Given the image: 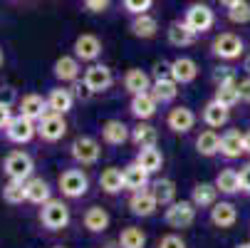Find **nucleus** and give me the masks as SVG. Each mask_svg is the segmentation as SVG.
Here are the masks:
<instances>
[{
  "mask_svg": "<svg viewBox=\"0 0 250 248\" xmlns=\"http://www.w3.org/2000/svg\"><path fill=\"white\" fill-rule=\"evenodd\" d=\"M122 5L129 15H141V13H149L154 0H122Z\"/></svg>",
  "mask_w": 250,
  "mask_h": 248,
  "instance_id": "obj_41",
  "label": "nucleus"
},
{
  "mask_svg": "<svg viewBox=\"0 0 250 248\" xmlns=\"http://www.w3.org/2000/svg\"><path fill=\"white\" fill-rule=\"evenodd\" d=\"M122 174H124V191H141V189H149V179H151V174L141 166L139 161H131V164H126L124 169H122Z\"/></svg>",
  "mask_w": 250,
  "mask_h": 248,
  "instance_id": "obj_16",
  "label": "nucleus"
},
{
  "mask_svg": "<svg viewBox=\"0 0 250 248\" xmlns=\"http://www.w3.org/2000/svg\"><path fill=\"white\" fill-rule=\"evenodd\" d=\"M203 124L206 127H210V129H221V127H226L228 124V119H230V110L228 107H223L221 102H216V99H210L206 107H203Z\"/></svg>",
  "mask_w": 250,
  "mask_h": 248,
  "instance_id": "obj_24",
  "label": "nucleus"
},
{
  "mask_svg": "<svg viewBox=\"0 0 250 248\" xmlns=\"http://www.w3.org/2000/svg\"><path fill=\"white\" fill-rule=\"evenodd\" d=\"M213 99L221 102L223 107L233 110L235 104L240 102V92H238V80L235 82H226V85H216V94H213Z\"/></svg>",
  "mask_w": 250,
  "mask_h": 248,
  "instance_id": "obj_37",
  "label": "nucleus"
},
{
  "mask_svg": "<svg viewBox=\"0 0 250 248\" xmlns=\"http://www.w3.org/2000/svg\"><path fill=\"white\" fill-rule=\"evenodd\" d=\"M38 219L47 231H62L69 226V206L62 199H50L40 206Z\"/></svg>",
  "mask_w": 250,
  "mask_h": 248,
  "instance_id": "obj_1",
  "label": "nucleus"
},
{
  "mask_svg": "<svg viewBox=\"0 0 250 248\" xmlns=\"http://www.w3.org/2000/svg\"><path fill=\"white\" fill-rule=\"evenodd\" d=\"M238 92H240V102L250 104V75L243 77V80H238Z\"/></svg>",
  "mask_w": 250,
  "mask_h": 248,
  "instance_id": "obj_48",
  "label": "nucleus"
},
{
  "mask_svg": "<svg viewBox=\"0 0 250 248\" xmlns=\"http://www.w3.org/2000/svg\"><path fill=\"white\" fill-rule=\"evenodd\" d=\"M10 119H13V110L0 104V129H5V127L10 124Z\"/></svg>",
  "mask_w": 250,
  "mask_h": 248,
  "instance_id": "obj_49",
  "label": "nucleus"
},
{
  "mask_svg": "<svg viewBox=\"0 0 250 248\" xmlns=\"http://www.w3.org/2000/svg\"><path fill=\"white\" fill-rule=\"evenodd\" d=\"M218 189H216V184H208V181H198V184H193V189H191V201L196 203V208H210L213 203L218 201Z\"/></svg>",
  "mask_w": 250,
  "mask_h": 248,
  "instance_id": "obj_28",
  "label": "nucleus"
},
{
  "mask_svg": "<svg viewBox=\"0 0 250 248\" xmlns=\"http://www.w3.org/2000/svg\"><path fill=\"white\" fill-rule=\"evenodd\" d=\"M3 201L10 206H18L22 201H27V191H25V181L18 179H8V184L3 186Z\"/></svg>",
  "mask_w": 250,
  "mask_h": 248,
  "instance_id": "obj_38",
  "label": "nucleus"
},
{
  "mask_svg": "<svg viewBox=\"0 0 250 248\" xmlns=\"http://www.w3.org/2000/svg\"><path fill=\"white\" fill-rule=\"evenodd\" d=\"M134 161H139L149 174H159V171L164 169V154H161L156 147H144V149H139V154H136Z\"/></svg>",
  "mask_w": 250,
  "mask_h": 248,
  "instance_id": "obj_34",
  "label": "nucleus"
},
{
  "mask_svg": "<svg viewBox=\"0 0 250 248\" xmlns=\"http://www.w3.org/2000/svg\"><path fill=\"white\" fill-rule=\"evenodd\" d=\"M156 141H159V132L149 122H136V127H131V144L136 149L156 147Z\"/></svg>",
  "mask_w": 250,
  "mask_h": 248,
  "instance_id": "obj_29",
  "label": "nucleus"
},
{
  "mask_svg": "<svg viewBox=\"0 0 250 248\" xmlns=\"http://www.w3.org/2000/svg\"><path fill=\"white\" fill-rule=\"evenodd\" d=\"M72 50H75V57L80 62H97L102 57V52H104V45H102V40L97 38V35L84 32V35H80V38L75 40Z\"/></svg>",
  "mask_w": 250,
  "mask_h": 248,
  "instance_id": "obj_11",
  "label": "nucleus"
},
{
  "mask_svg": "<svg viewBox=\"0 0 250 248\" xmlns=\"http://www.w3.org/2000/svg\"><path fill=\"white\" fill-rule=\"evenodd\" d=\"M3 171H5L8 179L27 181L30 176H32V171H35V161H32V157H30L27 152L15 149V152H10V154L3 159Z\"/></svg>",
  "mask_w": 250,
  "mask_h": 248,
  "instance_id": "obj_5",
  "label": "nucleus"
},
{
  "mask_svg": "<svg viewBox=\"0 0 250 248\" xmlns=\"http://www.w3.org/2000/svg\"><path fill=\"white\" fill-rule=\"evenodd\" d=\"M210 52L216 55L218 60L230 62V60H238V57L245 52V43H243L240 35H235V32H221V35H216V38H213Z\"/></svg>",
  "mask_w": 250,
  "mask_h": 248,
  "instance_id": "obj_4",
  "label": "nucleus"
},
{
  "mask_svg": "<svg viewBox=\"0 0 250 248\" xmlns=\"http://www.w3.org/2000/svg\"><path fill=\"white\" fill-rule=\"evenodd\" d=\"M184 20L196 35H203V32H208L213 27V23H216V13H213V8L206 5V3H191L186 8Z\"/></svg>",
  "mask_w": 250,
  "mask_h": 248,
  "instance_id": "obj_7",
  "label": "nucleus"
},
{
  "mask_svg": "<svg viewBox=\"0 0 250 248\" xmlns=\"http://www.w3.org/2000/svg\"><path fill=\"white\" fill-rule=\"evenodd\" d=\"M156 208H159V201L154 196L151 189H141V191H134L131 199H129V211L134 216L139 219H149L156 214Z\"/></svg>",
  "mask_w": 250,
  "mask_h": 248,
  "instance_id": "obj_13",
  "label": "nucleus"
},
{
  "mask_svg": "<svg viewBox=\"0 0 250 248\" xmlns=\"http://www.w3.org/2000/svg\"><path fill=\"white\" fill-rule=\"evenodd\" d=\"M47 104H50V112L67 114V112H72V107H75V94H72V90H67V87H52L50 94H47Z\"/></svg>",
  "mask_w": 250,
  "mask_h": 248,
  "instance_id": "obj_26",
  "label": "nucleus"
},
{
  "mask_svg": "<svg viewBox=\"0 0 250 248\" xmlns=\"http://www.w3.org/2000/svg\"><path fill=\"white\" fill-rule=\"evenodd\" d=\"M57 186L67 199H82L89 191V179L82 169H64L57 179Z\"/></svg>",
  "mask_w": 250,
  "mask_h": 248,
  "instance_id": "obj_3",
  "label": "nucleus"
},
{
  "mask_svg": "<svg viewBox=\"0 0 250 248\" xmlns=\"http://www.w3.org/2000/svg\"><path fill=\"white\" fill-rule=\"evenodd\" d=\"M168 75L178 85H191L198 77V65L191 57H176V60L168 62Z\"/></svg>",
  "mask_w": 250,
  "mask_h": 248,
  "instance_id": "obj_19",
  "label": "nucleus"
},
{
  "mask_svg": "<svg viewBox=\"0 0 250 248\" xmlns=\"http://www.w3.org/2000/svg\"><path fill=\"white\" fill-rule=\"evenodd\" d=\"M210 224L216 228H233L238 224V208L230 201H216L210 206Z\"/></svg>",
  "mask_w": 250,
  "mask_h": 248,
  "instance_id": "obj_20",
  "label": "nucleus"
},
{
  "mask_svg": "<svg viewBox=\"0 0 250 248\" xmlns=\"http://www.w3.org/2000/svg\"><path fill=\"white\" fill-rule=\"evenodd\" d=\"M124 90H126L129 94L149 92V90H151V77L144 72V69L131 67V69H126V75H124Z\"/></svg>",
  "mask_w": 250,
  "mask_h": 248,
  "instance_id": "obj_31",
  "label": "nucleus"
},
{
  "mask_svg": "<svg viewBox=\"0 0 250 248\" xmlns=\"http://www.w3.org/2000/svg\"><path fill=\"white\" fill-rule=\"evenodd\" d=\"M235 248H250V243H238Z\"/></svg>",
  "mask_w": 250,
  "mask_h": 248,
  "instance_id": "obj_54",
  "label": "nucleus"
},
{
  "mask_svg": "<svg viewBox=\"0 0 250 248\" xmlns=\"http://www.w3.org/2000/svg\"><path fill=\"white\" fill-rule=\"evenodd\" d=\"M226 82H235V69L221 65L213 69V85H226Z\"/></svg>",
  "mask_w": 250,
  "mask_h": 248,
  "instance_id": "obj_42",
  "label": "nucleus"
},
{
  "mask_svg": "<svg viewBox=\"0 0 250 248\" xmlns=\"http://www.w3.org/2000/svg\"><path fill=\"white\" fill-rule=\"evenodd\" d=\"M166 127L173 132V134H188L193 127H196V114H193V110L191 107H173V110H168V114H166Z\"/></svg>",
  "mask_w": 250,
  "mask_h": 248,
  "instance_id": "obj_15",
  "label": "nucleus"
},
{
  "mask_svg": "<svg viewBox=\"0 0 250 248\" xmlns=\"http://www.w3.org/2000/svg\"><path fill=\"white\" fill-rule=\"evenodd\" d=\"M151 191H154L159 206H168V203L176 201V184H173L171 179H159V181H154Z\"/></svg>",
  "mask_w": 250,
  "mask_h": 248,
  "instance_id": "obj_39",
  "label": "nucleus"
},
{
  "mask_svg": "<svg viewBox=\"0 0 250 248\" xmlns=\"http://www.w3.org/2000/svg\"><path fill=\"white\" fill-rule=\"evenodd\" d=\"M156 248H186V241L178 236V233H166V236L159 241Z\"/></svg>",
  "mask_w": 250,
  "mask_h": 248,
  "instance_id": "obj_45",
  "label": "nucleus"
},
{
  "mask_svg": "<svg viewBox=\"0 0 250 248\" xmlns=\"http://www.w3.org/2000/svg\"><path fill=\"white\" fill-rule=\"evenodd\" d=\"M102 139L109 147H124L126 141H131V129L122 119H106L102 124Z\"/></svg>",
  "mask_w": 250,
  "mask_h": 248,
  "instance_id": "obj_17",
  "label": "nucleus"
},
{
  "mask_svg": "<svg viewBox=\"0 0 250 248\" xmlns=\"http://www.w3.org/2000/svg\"><path fill=\"white\" fill-rule=\"evenodd\" d=\"M52 248H64V246H52Z\"/></svg>",
  "mask_w": 250,
  "mask_h": 248,
  "instance_id": "obj_55",
  "label": "nucleus"
},
{
  "mask_svg": "<svg viewBox=\"0 0 250 248\" xmlns=\"http://www.w3.org/2000/svg\"><path fill=\"white\" fill-rule=\"evenodd\" d=\"M5 136L13 141V144H27L38 136V122H32L22 114H13L10 124L5 127Z\"/></svg>",
  "mask_w": 250,
  "mask_h": 248,
  "instance_id": "obj_10",
  "label": "nucleus"
},
{
  "mask_svg": "<svg viewBox=\"0 0 250 248\" xmlns=\"http://www.w3.org/2000/svg\"><path fill=\"white\" fill-rule=\"evenodd\" d=\"M216 189L221 191V194H226V196H233V194H238L240 191V179H238V171L235 169H223V171H218V176H216Z\"/></svg>",
  "mask_w": 250,
  "mask_h": 248,
  "instance_id": "obj_35",
  "label": "nucleus"
},
{
  "mask_svg": "<svg viewBox=\"0 0 250 248\" xmlns=\"http://www.w3.org/2000/svg\"><path fill=\"white\" fill-rule=\"evenodd\" d=\"M82 5H84V10H87V13L99 15V13H106V10H109L112 0H82Z\"/></svg>",
  "mask_w": 250,
  "mask_h": 248,
  "instance_id": "obj_44",
  "label": "nucleus"
},
{
  "mask_svg": "<svg viewBox=\"0 0 250 248\" xmlns=\"http://www.w3.org/2000/svg\"><path fill=\"white\" fill-rule=\"evenodd\" d=\"M20 99H18V92H15V87H10V85H5V87H0V104L3 107H15Z\"/></svg>",
  "mask_w": 250,
  "mask_h": 248,
  "instance_id": "obj_43",
  "label": "nucleus"
},
{
  "mask_svg": "<svg viewBox=\"0 0 250 248\" xmlns=\"http://www.w3.org/2000/svg\"><path fill=\"white\" fill-rule=\"evenodd\" d=\"M80 72H82V65H80V60H77L75 55H62V57H57L55 65H52V75H55L62 85L80 80Z\"/></svg>",
  "mask_w": 250,
  "mask_h": 248,
  "instance_id": "obj_18",
  "label": "nucleus"
},
{
  "mask_svg": "<svg viewBox=\"0 0 250 248\" xmlns=\"http://www.w3.org/2000/svg\"><path fill=\"white\" fill-rule=\"evenodd\" d=\"M3 62H5V55H3V47H0V67H3Z\"/></svg>",
  "mask_w": 250,
  "mask_h": 248,
  "instance_id": "obj_53",
  "label": "nucleus"
},
{
  "mask_svg": "<svg viewBox=\"0 0 250 248\" xmlns=\"http://www.w3.org/2000/svg\"><path fill=\"white\" fill-rule=\"evenodd\" d=\"M164 221L171 228H188L196 221V203L193 201H173L164 211Z\"/></svg>",
  "mask_w": 250,
  "mask_h": 248,
  "instance_id": "obj_6",
  "label": "nucleus"
},
{
  "mask_svg": "<svg viewBox=\"0 0 250 248\" xmlns=\"http://www.w3.org/2000/svg\"><path fill=\"white\" fill-rule=\"evenodd\" d=\"M218 3H221V5H223V8L228 10V8H233L235 3H240V0H218Z\"/></svg>",
  "mask_w": 250,
  "mask_h": 248,
  "instance_id": "obj_51",
  "label": "nucleus"
},
{
  "mask_svg": "<svg viewBox=\"0 0 250 248\" xmlns=\"http://www.w3.org/2000/svg\"><path fill=\"white\" fill-rule=\"evenodd\" d=\"M178 85L171 75H166V77H156L154 82H151V94H154V99L159 102V104H168V102H173L176 97H178Z\"/></svg>",
  "mask_w": 250,
  "mask_h": 248,
  "instance_id": "obj_22",
  "label": "nucleus"
},
{
  "mask_svg": "<svg viewBox=\"0 0 250 248\" xmlns=\"http://www.w3.org/2000/svg\"><path fill=\"white\" fill-rule=\"evenodd\" d=\"M129 30L139 40H151V38H156V32H159V20L154 15H149V13H141V15H134Z\"/></svg>",
  "mask_w": 250,
  "mask_h": 248,
  "instance_id": "obj_23",
  "label": "nucleus"
},
{
  "mask_svg": "<svg viewBox=\"0 0 250 248\" xmlns=\"http://www.w3.org/2000/svg\"><path fill=\"white\" fill-rule=\"evenodd\" d=\"M84 85L94 92V94H102L106 92L112 85H114V72H112V67H106V65H99V62H92L87 69H84Z\"/></svg>",
  "mask_w": 250,
  "mask_h": 248,
  "instance_id": "obj_8",
  "label": "nucleus"
},
{
  "mask_svg": "<svg viewBox=\"0 0 250 248\" xmlns=\"http://www.w3.org/2000/svg\"><path fill=\"white\" fill-rule=\"evenodd\" d=\"M18 107H20L18 114H22V117H27V119H32V122H40V119L50 112L47 97H42V94H38V92L22 94V99L18 102Z\"/></svg>",
  "mask_w": 250,
  "mask_h": 248,
  "instance_id": "obj_12",
  "label": "nucleus"
},
{
  "mask_svg": "<svg viewBox=\"0 0 250 248\" xmlns=\"http://www.w3.org/2000/svg\"><path fill=\"white\" fill-rule=\"evenodd\" d=\"M166 35H168V43H171L173 47H188V45H193L196 38H198V35L186 25V20H173V23L168 25Z\"/></svg>",
  "mask_w": 250,
  "mask_h": 248,
  "instance_id": "obj_25",
  "label": "nucleus"
},
{
  "mask_svg": "<svg viewBox=\"0 0 250 248\" xmlns=\"http://www.w3.org/2000/svg\"><path fill=\"white\" fill-rule=\"evenodd\" d=\"M72 94H75V99H82V102H87V99H89L94 92H92V90L84 85V80H82V82H80V80H75V82H72Z\"/></svg>",
  "mask_w": 250,
  "mask_h": 248,
  "instance_id": "obj_46",
  "label": "nucleus"
},
{
  "mask_svg": "<svg viewBox=\"0 0 250 248\" xmlns=\"http://www.w3.org/2000/svg\"><path fill=\"white\" fill-rule=\"evenodd\" d=\"M159 110V102L154 99L151 92H141V94H131V102H129V112L136 122H149Z\"/></svg>",
  "mask_w": 250,
  "mask_h": 248,
  "instance_id": "obj_14",
  "label": "nucleus"
},
{
  "mask_svg": "<svg viewBox=\"0 0 250 248\" xmlns=\"http://www.w3.org/2000/svg\"><path fill=\"white\" fill-rule=\"evenodd\" d=\"M99 189H102L106 196L122 194V191H124V174H122V169H117V166L104 169L102 176H99Z\"/></svg>",
  "mask_w": 250,
  "mask_h": 248,
  "instance_id": "obj_30",
  "label": "nucleus"
},
{
  "mask_svg": "<svg viewBox=\"0 0 250 248\" xmlns=\"http://www.w3.org/2000/svg\"><path fill=\"white\" fill-rule=\"evenodd\" d=\"M69 157L80 166H94L102 157V144L94 136H77L69 144Z\"/></svg>",
  "mask_w": 250,
  "mask_h": 248,
  "instance_id": "obj_2",
  "label": "nucleus"
},
{
  "mask_svg": "<svg viewBox=\"0 0 250 248\" xmlns=\"http://www.w3.org/2000/svg\"><path fill=\"white\" fill-rule=\"evenodd\" d=\"M119 248H146V233L139 226H126L119 233Z\"/></svg>",
  "mask_w": 250,
  "mask_h": 248,
  "instance_id": "obj_36",
  "label": "nucleus"
},
{
  "mask_svg": "<svg viewBox=\"0 0 250 248\" xmlns=\"http://www.w3.org/2000/svg\"><path fill=\"white\" fill-rule=\"evenodd\" d=\"M109 224H112V219L106 214V208H102V206H89L82 214V226L89 233H104L109 228Z\"/></svg>",
  "mask_w": 250,
  "mask_h": 248,
  "instance_id": "obj_21",
  "label": "nucleus"
},
{
  "mask_svg": "<svg viewBox=\"0 0 250 248\" xmlns=\"http://www.w3.org/2000/svg\"><path fill=\"white\" fill-rule=\"evenodd\" d=\"M243 69H245V75H250V55H245V62H243Z\"/></svg>",
  "mask_w": 250,
  "mask_h": 248,
  "instance_id": "obj_52",
  "label": "nucleus"
},
{
  "mask_svg": "<svg viewBox=\"0 0 250 248\" xmlns=\"http://www.w3.org/2000/svg\"><path fill=\"white\" fill-rule=\"evenodd\" d=\"M196 152L201 157H216L221 154V136L213 132V129H206L196 136Z\"/></svg>",
  "mask_w": 250,
  "mask_h": 248,
  "instance_id": "obj_33",
  "label": "nucleus"
},
{
  "mask_svg": "<svg viewBox=\"0 0 250 248\" xmlns=\"http://www.w3.org/2000/svg\"><path fill=\"white\" fill-rule=\"evenodd\" d=\"M221 154L226 159H238L240 154H245V149H243V134L238 129H228L221 136Z\"/></svg>",
  "mask_w": 250,
  "mask_h": 248,
  "instance_id": "obj_32",
  "label": "nucleus"
},
{
  "mask_svg": "<svg viewBox=\"0 0 250 248\" xmlns=\"http://www.w3.org/2000/svg\"><path fill=\"white\" fill-rule=\"evenodd\" d=\"M226 15L233 25H248L250 23V3L248 0H240V3H235L233 8L226 10Z\"/></svg>",
  "mask_w": 250,
  "mask_h": 248,
  "instance_id": "obj_40",
  "label": "nucleus"
},
{
  "mask_svg": "<svg viewBox=\"0 0 250 248\" xmlns=\"http://www.w3.org/2000/svg\"><path fill=\"white\" fill-rule=\"evenodd\" d=\"M67 134V119L64 114H57V112H47L40 122H38V136L47 144H55L62 136Z\"/></svg>",
  "mask_w": 250,
  "mask_h": 248,
  "instance_id": "obj_9",
  "label": "nucleus"
},
{
  "mask_svg": "<svg viewBox=\"0 0 250 248\" xmlns=\"http://www.w3.org/2000/svg\"><path fill=\"white\" fill-rule=\"evenodd\" d=\"M25 191H27V201L35 203V206H42L45 201L52 199V189L42 176H30L25 181Z\"/></svg>",
  "mask_w": 250,
  "mask_h": 248,
  "instance_id": "obj_27",
  "label": "nucleus"
},
{
  "mask_svg": "<svg viewBox=\"0 0 250 248\" xmlns=\"http://www.w3.org/2000/svg\"><path fill=\"white\" fill-rule=\"evenodd\" d=\"M238 179H240V191H243V194H250V164L240 166Z\"/></svg>",
  "mask_w": 250,
  "mask_h": 248,
  "instance_id": "obj_47",
  "label": "nucleus"
},
{
  "mask_svg": "<svg viewBox=\"0 0 250 248\" xmlns=\"http://www.w3.org/2000/svg\"><path fill=\"white\" fill-rule=\"evenodd\" d=\"M243 149H245V154H250V132L243 134Z\"/></svg>",
  "mask_w": 250,
  "mask_h": 248,
  "instance_id": "obj_50",
  "label": "nucleus"
}]
</instances>
